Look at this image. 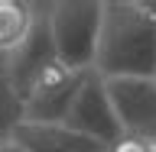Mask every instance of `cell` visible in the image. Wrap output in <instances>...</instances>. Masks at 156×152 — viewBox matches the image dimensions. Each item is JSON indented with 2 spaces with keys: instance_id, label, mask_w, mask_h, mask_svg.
Here are the masks:
<instances>
[{
  "instance_id": "6da1fadb",
  "label": "cell",
  "mask_w": 156,
  "mask_h": 152,
  "mask_svg": "<svg viewBox=\"0 0 156 152\" xmlns=\"http://www.w3.org/2000/svg\"><path fill=\"white\" fill-rule=\"evenodd\" d=\"M94 71L101 78H156V16L143 0H104Z\"/></svg>"
},
{
  "instance_id": "7a4b0ae2",
  "label": "cell",
  "mask_w": 156,
  "mask_h": 152,
  "mask_svg": "<svg viewBox=\"0 0 156 152\" xmlns=\"http://www.w3.org/2000/svg\"><path fill=\"white\" fill-rule=\"evenodd\" d=\"M104 23V0H58L49 3V26L58 58L75 71H94L98 39Z\"/></svg>"
},
{
  "instance_id": "3957f363",
  "label": "cell",
  "mask_w": 156,
  "mask_h": 152,
  "mask_svg": "<svg viewBox=\"0 0 156 152\" xmlns=\"http://www.w3.org/2000/svg\"><path fill=\"white\" fill-rule=\"evenodd\" d=\"M85 75L88 71L68 68L62 58L52 62L20 94V120H29V123H65L68 110L75 104L81 84H85Z\"/></svg>"
},
{
  "instance_id": "277c9868",
  "label": "cell",
  "mask_w": 156,
  "mask_h": 152,
  "mask_svg": "<svg viewBox=\"0 0 156 152\" xmlns=\"http://www.w3.org/2000/svg\"><path fill=\"white\" fill-rule=\"evenodd\" d=\"M65 123L72 126V130H78L81 136L101 143L104 149L120 143L127 136L120 120H117V113H114L107 84H104V78L98 75V71H88L85 75V84L78 91L75 104H72V110H68V117H65Z\"/></svg>"
},
{
  "instance_id": "5b68a950",
  "label": "cell",
  "mask_w": 156,
  "mask_h": 152,
  "mask_svg": "<svg viewBox=\"0 0 156 152\" xmlns=\"http://www.w3.org/2000/svg\"><path fill=\"white\" fill-rule=\"evenodd\" d=\"M104 84L124 133L156 146V78H104Z\"/></svg>"
},
{
  "instance_id": "8992f818",
  "label": "cell",
  "mask_w": 156,
  "mask_h": 152,
  "mask_svg": "<svg viewBox=\"0 0 156 152\" xmlns=\"http://www.w3.org/2000/svg\"><path fill=\"white\" fill-rule=\"evenodd\" d=\"M52 62H58V52H55V42H52V26H49V3H39V19L29 39L23 42L20 52L7 58V68H10V84H13V94H20L29 87V81L39 75V71H46Z\"/></svg>"
},
{
  "instance_id": "52a82bcc",
  "label": "cell",
  "mask_w": 156,
  "mask_h": 152,
  "mask_svg": "<svg viewBox=\"0 0 156 152\" xmlns=\"http://www.w3.org/2000/svg\"><path fill=\"white\" fill-rule=\"evenodd\" d=\"M7 139H13L23 152H104L101 143L81 136L68 123H29V120H20L10 130Z\"/></svg>"
},
{
  "instance_id": "ba28073f",
  "label": "cell",
  "mask_w": 156,
  "mask_h": 152,
  "mask_svg": "<svg viewBox=\"0 0 156 152\" xmlns=\"http://www.w3.org/2000/svg\"><path fill=\"white\" fill-rule=\"evenodd\" d=\"M39 19V3L29 0H0V55L10 58L23 49Z\"/></svg>"
},
{
  "instance_id": "9c48e42d",
  "label": "cell",
  "mask_w": 156,
  "mask_h": 152,
  "mask_svg": "<svg viewBox=\"0 0 156 152\" xmlns=\"http://www.w3.org/2000/svg\"><path fill=\"white\" fill-rule=\"evenodd\" d=\"M16 123H20V100L13 94V84H10L7 58L0 55V139H7Z\"/></svg>"
},
{
  "instance_id": "30bf717a",
  "label": "cell",
  "mask_w": 156,
  "mask_h": 152,
  "mask_svg": "<svg viewBox=\"0 0 156 152\" xmlns=\"http://www.w3.org/2000/svg\"><path fill=\"white\" fill-rule=\"evenodd\" d=\"M104 152H150V146L143 143V139H136V136H124L120 143H114V146H107Z\"/></svg>"
},
{
  "instance_id": "8fae6325",
  "label": "cell",
  "mask_w": 156,
  "mask_h": 152,
  "mask_svg": "<svg viewBox=\"0 0 156 152\" xmlns=\"http://www.w3.org/2000/svg\"><path fill=\"white\" fill-rule=\"evenodd\" d=\"M0 152H23V149H20L13 139H3V143H0Z\"/></svg>"
},
{
  "instance_id": "7c38bea8",
  "label": "cell",
  "mask_w": 156,
  "mask_h": 152,
  "mask_svg": "<svg viewBox=\"0 0 156 152\" xmlns=\"http://www.w3.org/2000/svg\"><path fill=\"white\" fill-rule=\"evenodd\" d=\"M150 152H156V146H150Z\"/></svg>"
},
{
  "instance_id": "4fadbf2b",
  "label": "cell",
  "mask_w": 156,
  "mask_h": 152,
  "mask_svg": "<svg viewBox=\"0 0 156 152\" xmlns=\"http://www.w3.org/2000/svg\"><path fill=\"white\" fill-rule=\"evenodd\" d=\"M0 143H3V139H0Z\"/></svg>"
}]
</instances>
